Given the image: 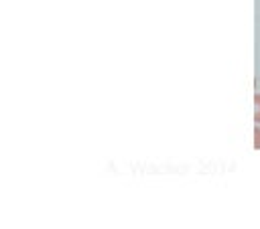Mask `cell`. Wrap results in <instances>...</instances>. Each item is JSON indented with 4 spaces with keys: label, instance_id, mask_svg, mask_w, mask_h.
<instances>
[{
    "label": "cell",
    "instance_id": "cell-1",
    "mask_svg": "<svg viewBox=\"0 0 260 229\" xmlns=\"http://www.w3.org/2000/svg\"><path fill=\"white\" fill-rule=\"evenodd\" d=\"M254 122L260 124V93L254 95Z\"/></svg>",
    "mask_w": 260,
    "mask_h": 229
},
{
    "label": "cell",
    "instance_id": "cell-2",
    "mask_svg": "<svg viewBox=\"0 0 260 229\" xmlns=\"http://www.w3.org/2000/svg\"><path fill=\"white\" fill-rule=\"evenodd\" d=\"M254 148L260 150V128L258 126L254 128Z\"/></svg>",
    "mask_w": 260,
    "mask_h": 229
}]
</instances>
